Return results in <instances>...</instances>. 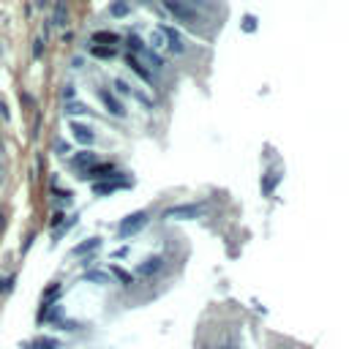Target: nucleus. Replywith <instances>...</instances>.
I'll return each instance as SVG.
<instances>
[{"instance_id":"e433bc0d","label":"nucleus","mask_w":349,"mask_h":349,"mask_svg":"<svg viewBox=\"0 0 349 349\" xmlns=\"http://www.w3.org/2000/svg\"><path fill=\"white\" fill-rule=\"evenodd\" d=\"M82 66H85V60L79 57V55H77V57H71V69H82Z\"/></svg>"},{"instance_id":"f3484780","label":"nucleus","mask_w":349,"mask_h":349,"mask_svg":"<svg viewBox=\"0 0 349 349\" xmlns=\"http://www.w3.org/2000/svg\"><path fill=\"white\" fill-rule=\"evenodd\" d=\"M87 52L98 60H112L118 55V46H101V44H87Z\"/></svg>"},{"instance_id":"58836bf2","label":"nucleus","mask_w":349,"mask_h":349,"mask_svg":"<svg viewBox=\"0 0 349 349\" xmlns=\"http://www.w3.org/2000/svg\"><path fill=\"white\" fill-rule=\"evenodd\" d=\"M183 3H189V6H205V0H183Z\"/></svg>"},{"instance_id":"f03ea898","label":"nucleus","mask_w":349,"mask_h":349,"mask_svg":"<svg viewBox=\"0 0 349 349\" xmlns=\"http://www.w3.org/2000/svg\"><path fill=\"white\" fill-rule=\"evenodd\" d=\"M131 186H134L131 178H126L123 172H115L112 178L93 183V194H96V197H109V194H115V191H120V189H131Z\"/></svg>"},{"instance_id":"c756f323","label":"nucleus","mask_w":349,"mask_h":349,"mask_svg":"<svg viewBox=\"0 0 349 349\" xmlns=\"http://www.w3.org/2000/svg\"><path fill=\"white\" fill-rule=\"evenodd\" d=\"M60 96H63V101H74V98H77V87H74L71 82H66L63 90H60Z\"/></svg>"},{"instance_id":"bb28decb","label":"nucleus","mask_w":349,"mask_h":349,"mask_svg":"<svg viewBox=\"0 0 349 349\" xmlns=\"http://www.w3.org/2000/svg\"><path fill=\"white\" fill-rule=\"evenodd\" d=\"M63 221H66V213H63V210H52V216H49V229L55 232L57 226H63Z\"/></svg>"},{"instance_id":"f257e3e1","label":"nucleus","mask_w":349,"mask_h":349,"mask_svg":"<svg viewBox=\"0 0 349 349\" xmlns=\"http://www.w3.org/2000/svg\"><path fill=\"white\" fill-rule=\"evenodd\" d=\"M161 6L174 17V22H183V25H189V28H197V25L205 22V17L197 11V6H189V3H183V0H161Z\"/></svg>"},{"instance_id":"ddd939ff","label":"nucleus","mask_w":349,"mask_h":349,"mask_svg":"<svg viewBox=\"0 0 349 349\" xmlns=\"http://www.w3.org/2000/svg\"><path fill=\"white\" fill-rule=\"evenodd\" d=\"M101 243H104L101 238H87V240H82V243H77V246L71 248V257H87V254L98 251Z\"/></svg>"},{"instance_id":"a211bd4d","label":"nucleus","mask_w":349,"mask_h":349,"mask_svg":"<svg viewBox=\"0 0 349 349\" xmlns=\"http://www.w3.org/2000/svg\"><path fill=\"white\" fill-rule=\"evenodd\" d=\"M60 292H63V284H60V281H52V284H46V289L41 292V303H57Z\"/></svg>"},{"instance_id":"cd10ccee","label":"nucleus","mask_w":349,"mask_h":349,"mask_svg":"<svg viewBox=\"0 0 349 349\" xmlns=\"http://www.w3.org/2000/svg\"><path fill=\"white\" fill-rule=\"evenodd\" d=\"M52 150H57L55 156H69V153H71V145L66 142V139H55V142H52Z\"/></svg>"},{"instance_id":"6ab92c4d","label":"nucleus","mask_w":349,"mask_h":349,"mask_svg":"<svg viewBox=\"0 0 349 349\" xmlns=\"http://www.w3.org/2000/svg\"><path fill=\"white\" fill-rule=\"evenodd\" d=\"M85 281H90V284H98V286H106V284H112V276L106 270H87L85 276H82Z\"/></svg>"},{"instance_id":"a878e982","label":"nucleus","mask_w":349,"mask_h":349,"mask_svg":"<svg viewBox=\"0 0 349 349\" xmlns=\"http://www.w3.org/2000/svg\"><path fill=\"white\" fill-rule=\"evenodd\" d=\"M112 85H115V93H118V96H131V93H134V90H131V85L126 82V79H120V77H118Z\"/></svg>"},{"instance_id":"393cba45","label":"nucleus","mask_w":349,"mask_h":349,"mask_svg":"<svg viewBox=\"0 0 349 349\" xmlns=\"http://www.w3.org/2000/svg\"><path fill=\"white\" fill-rule=\"evenodd\" d=\"M19 101H22V106H25V112H38V101L30 96L28 90H19Z\"/></svg>"},{"instance_id":"f704fd0d","label":"nucleus","mask_w":349,"mask_h":349,"mask_svg":"<svg viewBox=\"0 0 349 349\" xmlns=\"http://www.w3.org/2000/svg\"><path fill=\"white\" fill-rule=\"evenodd\" d=\"M123 257H129V246H123V248H118V251H112V259H123Z\"/></svg>"},{"instance_id":"f8f14e48","label":"nucleus","mask_w":349,"mask_h":349,"mask_svg":"<svg viewBox=\"0 0 349 349\" xmlns=\"http://www.w3.org/2000/svg\"><path fill=\"white\" fill-rule=\"evenodd\" d=\"M126 66H129V69H131L134 74H137L139 79H145L147 85H153V71L147 69V66H145L139 57H134V55H126Z\"/></svg>"},{"instance_id":"ea45409f","label":"nucleus","mask_w":349,"mask_h":349,"mask_svg":"<svg viewBox=\"0 0 349 349\" xmlns=\"http://www.w3.org/2000/svg\"><path fill=\"white\" fill-rule=\"evenodd\" d=\"M36 6H38V9H44V6H46V0H36Z\"/></svg>"},{"instance_id":"9d476101","label":"nucleus","mask_w":349,"mask_h":349,"mask_svg":"<svg viewBox=\"0 0 349 349\" xmlns=\"http://www.w3.org/2000/svg\"><path fill=\"white\" fill-rule=\"evenodd\" d=\"M161 267H164V257H161V254H153V257H147L145 262H139V265H137V276L150 278V276H156Z\"/></svg>"},{"instance_id":"4c0bfd02","label":"nucleus","mask_w":349,"mask_h":349,"mask_svg":"<svg viewBox=\"0 0 349 349\" xmlns=\"http://www.w3.org/2000/svg\"><path fill=\"white\" fill-rule=\"evenodd\" d=\"M3 180H6V164H0V186H3Z\"/></svg>"},{"instance_id":"c85d7f7f","label":"nucleus","mask_w":349,"mask_h":349,"mask_svg":"<svg viewBox=\"0 0 349 349\" xmlns=\"http://www.w3.org/2000/svg\"><path fill=\"white\" fill-rule=\"evenodd\" d=\"M33 243H36V232H28V235H25V238H22V246H19V254H22V257H25V254L30 251V246H33Z\"/></svg>"},{"instance_id":"39448f33","label":"nucleus","mask_w":349,"mask_h":349,"mask_svg":"<svg viewBox=\"0 0 349 349\" xmlns=\"http://www.w3.org/2000/svg\"><path fill=\"white\" fill-rule=\"evenodd\" d=\"M96 98L104 104V109L109 112L112 118H126V106H123V101H120V98L109 90V87H96Z\"/></svg>"},{"instance_id":"a19ab883","label":"nucleus","mask_w":349,"mask_h":349,"mask_svg":"<svg viewBox=\"0 0 349 349\" xmlns=\"http://www.w3.org/2000/svg\"><path fill=\"white\" fill-rule=\"evenodd\" d=\"M3 147H6V145H3V137H0V153H3Z\"/></svg>"},{"instance_id":"c9c22d12","label":"nucleus","mask_w":349,"mask_h":349,"mask_svg":"<svg viewBox=\"0 0 349 349\" xmlns=\"http://www.w3.org/2000/svg\"><path fill=\"white\" fill-rule=\"evenodd\" d=\"M243 28H246V30H254V28H257V19H254V17H246V19H243Z\"/></svg>"},{"instance_id":"473e14b6","label":"nucleus","mask_w":349,"mask_h":349,"mask_svg":"<svg viewBox=\"0 0 349 349\" xmlns=\"http://www.w3.org/2000/svg\"><path fill=\"white\" fill-rule=\"evenodd\" d=\"M0 120H3V123H11V109H9V101H3V98H0Z\"/></svg>"},{"instance_id":"aec40b11","label":"nucleus","mask_w":349,"mask_h":349,"mask_svg":"<svg viewBox=\"0 0 349 349\" xmlns=\"http://www.w3.org/2000/svg\"><path fill=\"white\" fill-rule=\"evenodd\" d=\"M129 14H131V3H129V0H112L109 17H129Z\"/></svg>"},{"instance_id":"2f4dec72","label":"nucleus","mask_w":349,"mask_h":349,"mask_svg":"<svg viewBox=\"0 0 349 349\" xmlns=\"http://www.w3.org/2000/svg\"><path fill=\"white\" fill-rule=\"evenodd\" d=\"M150 44H153V49H158V46H164L166 44V38H164V33H161L158 28L153 30V36H150Z\"/></svg>"},{"instance_id":"20e7f679","label":"nucleus","mask_w":349,"mask_h":349,"mask_svg":"<svg viewBox=\"0 0 349 349\" xmlns=\"http://www.w3.org/2000/svg\"><path fill=\"white\" fill-rule=\"evenodd\" d=\"M202 213H205V205L191 202V205H174V207H169V210L164 213V218L166 221H191V218H199Z\"/></svg>"},{"instance_id":"1a4fd4ad","label":"nucleus","mask_w":349,"mask_h":349,"mask_svg":"<svg viewBox=\"0 0 349 349\" xmlns=\"http://www.w3.org/2000/svg\"><path fill=\"white\" fill-rule=\"evenodd\" d=\"M158 30L164 33L166 46H169L172 55H183V52H186V41H183V36H180V30L169 28V25H158Z\"/></svg>"},{"instance_id":"b1692460","label":"nucleus","mask_w":349,"mask_h":349,"mask_svg":"<svg viewBox=\"0 0 349 349\" xmlns=\"http://www.w3.org/2000/svg\"><path fill=\"white\" fill-rule=\"evenodd\" d=\"M109 276H112V278H118L123 286H131V284H134V278L123 270V267H118V265H112V267H109Z\"/></svg>"},{"instance_id":"0eeeda50","label":"nucleus","mask_w":349,"mask_h":349,"mask_svg":"<svg viewBox=\"0 0 349 349\" xmlns=\"http://www.w3.org/2000/svg\"><path fill=\"white\" fill-rule=\"evenodd\" d=\"M115 172H118V166L112 164V161H98V164H93L87 172L79 174V180H85V183H98V180L112 178Z\"/></svg>"},{"instance_id":"4be33fe9","label":"nucleus","mask_w":349,"mask_h":349,"mask_svg":"<svg viewBox=\"0 0 349 349\" xmlns=\"http://www.w3.org/2000/svg\"><path fill=\"white\" fill-rule=\"evenodd\" d=\"M44 49H46V36H36V38H33V44H30V57L33 60H41Z\"/></svg>"},{"instance_id":"4468645a","label":"nucleus","mask_w":349,"mask_h":349,"mask_svg":"<svg viewBox=\"0 0 349 349\" xmlns=\"http://www.w3.org/2000/svg\"><path fill=\"white\" fill-rule=\"evenodd\" d=\"M22 349H60V338H55V335H36L33 341L22 344Z\"/></svg>"},{"instance_id":"412c9836","label":"nucleus","mask_w":349,"mask_h":349,"mask_svg":"<svg viewBox=\"0 0 349 349\" xmlns=\"http://www.w3.org/2000/svg\"><path fill=\"white\" fill-rule=\"evenodd\" d=\"M278 180H281V172H267L265 178H262V194H273Z\"/></svg>"},{"instance_id":"5701e85b","label":"nucleus","mask_w":349,"mask_h":349,"mask_svg":"<svg viewBox=\"0 0 349 349\" xmlns=\"http://www.w3.org/2000/svg\"><path fill=\"white\" fill-rule=\"evenodd\" d=\"M14 286H17V273L3 276V278H0V298H6L9 292H14Z\"/></svg>"},{"instance_id":"7c9ffc66","label":"nucleus","mask_w":349,"mask_h":349,"mask_svg":"<svg viewBox=\"0 0 349 349\" xmlns=\"http://www.w3.org/2000/svg\"><path fill=\"white\" fill-rule=\"evenodd\" d=\"M82 327V322H74V319H63L57 325V330H69V333H74V330H79Z\"/></svg>"},{"instance_id":"72a5a7b5","label":"nucleus","mask_w":349,"mask_h":349,"mask_svg":"<svg viewBox=\"0 0 349 349\" xmlns=\"http://www.w3.org/2000/svg\"><path fill=\"white\" fill-rule=\"evenodd\" d=\"M6 226H9V213H6V207L0 205V235L6 232Z\"/></svg>"},{"instance_id":"9b49d317","label":"nucleus","mask_w":349,"mask_h":349,"mask_svg":"<svg viewBox=\"0 0 349 349\" xmlns=\"http://www.w3.org/2000/svg\"><path fill=\"white\" fill-rule=\"evenodd\" d=\"M49 25H55V28H66V25H69V3H66V0H55V3H52V22Z\"/></svg>"},{"instance_id":"423d86ee","label":"nucleus","mask_w":349,"mask_h":349,"mask_svg":"<svg viewBox=\"0 0 349 349\" xmlns=\"http://www.w3.org/2000/svg\"><path fill=\"white\" fill-rule=\"evenodd\" d=\"M69 131H71V139L77 145H82V147L96 145V131H93V126L82 123V120H69Z\"/></svg>"},{"instance_id":"7ed1b4c3","label":"nucleus","mask_w":349,"mask_h":349,"mask_svg":"<svg viewBox=\"0 0 349 349\" xmlns=\"http://www.w3.org/2000/svg\"><path fill=\"white\" fill-rule=\"evenodd\" d=\"M147 210H137V213H129L126 218H120V224H118V238H131V235H137L139 229H145V224H147Z\"/></svg>"},{"instance_id":"6e6552de","label":"nucleus","mask_w":349,"mask_h":349,"mask_svg":"<svg viewBox=\"0 0 349 349\" xmlns=\"http://www.w3.org/2000/svg\"><path fill=\"white\" fill-rule=\"evenodd\" d=\"M98 161H101V158H98L93 150H87V147H85V150H77V153H74V156H69V166L74 169V174H77V178H79V174H82V172H87L93 164H98Z\"/></svg>"},{"instance_id":"dca6fc26","label":"nucleus","mask_w":349,"mask_h":349,"mask_svg":"<svg viewBox=\"0 0 349 349\" xmlns=\"http://www.w3.org/2000/svg\"><path fill=\"white\" fill-rule=\"evenodd\" d=\"M90 44L115 46V44H120V36H118V33H112V30H96V33L90 36Z\"/></svg>"},{"instance_id":"2eb2a0df","label":"nucleus","mask_w":349,"mask_h":349,"mask_svg":"<svg viewBox=\"0 0 349 349\" xmlns=\"http://www.w3.org/2000/svg\"><path fill=\"white\" fill-rule=\"evenodd\" d=\"M63 115L69 118V120H77L79 115H90V106L74 98V101H66V106H63Z\"/></svg>"}]
</instances>
